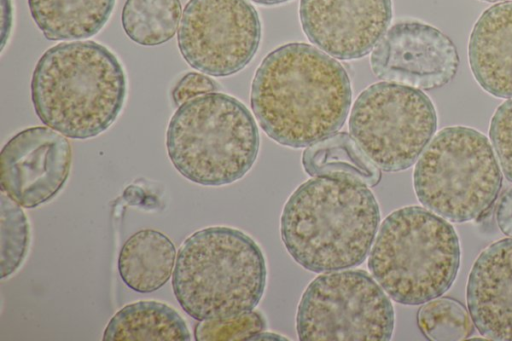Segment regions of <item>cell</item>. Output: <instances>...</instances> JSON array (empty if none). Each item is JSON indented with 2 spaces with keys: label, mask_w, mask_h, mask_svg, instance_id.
Here are the masks:
<instances>
[{
  "label": "cell",
  "mask_w": 512,
  "mask_h": 341,
  "mask_svg": "<svg viewBox=\"0 0 512 341\" xmlns=\"http://www.w3.org/2000/svg\"><path fill=\"white\" fill-rule=\"evenodd\" d=\"M260 40V18L247 0H189L177 34L185 61L215 77L241 71L255 56Z\"/></svg>",
  "instance_id": "obj_10"
},
{
  "label": "cell",
  "mask_w": 512,
  "mask_h": 341,
  "mask_svg": "<svg viewBox=\"0 0 512 341\" xmlns=\"http://www.w3.org/2000/svg\"><path fill=\"white\" fill-rule=\"evenodd\" d=\"M466 300L482 336L512 341V238L496 241L480 253L468 277Z\"/></svg>",
  "instance_id": "obj_14"
},
{
  "label": "cell",
  "mask_w": 512,
  "mask_h": 341,
  "mask_svg": "<svg viewBox=\"0 0 512 341\" xmlns=\"http://www.w3.org/2000/svg\"><path fill=\"white\" fill-rule=\"evenodd\" d=\"M485 2H500V1H507V0H481Z\"/></svg>",
  "instance_id": "obj_28"
},
{
  "label": "cell",
  "mask_w": 512,
  "mask_h": 341,
  "mask_svg": "<svg viewBox=\"0 0 512 341\" xmlns=\"http://www.w3.org/2000/svg\"><path fill=\"white\" fill-rule=\"evenodd\" d=\"M380 222L378 203L359 182L317 176L301 184L287 200L280 233L290 256L312 272L360 265Z\"/></svg>",
  "instance_id": "obj_2"
},
{
  "label": "cell",
  "mask_w": 512,
  "mask_h": 341,
  "mask_svg": "<svg viewBox=\"0 0 512 341\" xmlns=\"http://www.w3.org/2000/svg\"><path fill=\"white\" fill-rule=\"evenodd\" d=\"M176 257L175 246L166 235L153 229L139 230L120 250L119 275L130 289L151 293L171 278Z\"/></svg>",
  "instance_id": "obj_16"
},
{
  "label": "cell",
  "mask_w": 512,
  "mask_h": 341,
  "mask_svg": "<svg viewBox=\"0 0 512 341\" xmlns=\"http://www.w3.org/2000/svg\"><path fill=\"white\" fill-rule=\"evenodd\" d=\"M219 86L210 77L197 72H188L175 85L172 90V99L175 105L207 93L215 92Z\"/></svg>",
  "instance_id": "obj_25"
},
{
  "label": "cell",
  "mask_w": 512,
  "mask_h": 341,
  "mask_svg": "<svg viewBox=\"0 0 512 341\" xmlns=\"http://www.w3.org/2000/svg\"><path fill=\"white\" fill-rule=\"evenodd\" d=\"M265 327L263 316L252 310L235 316L198 321L194 338L197 341L250 340Z\"/></svg>",
  "instance_id": "obj_23"
},
{
  "label": "cell",
  "mask_w": 512,
  "mask_h": 341,
  "mask_svg": "<svg viewBox=\"0 0 512 341\" xmlns=\"http://www.w3.org/2000/svg\"><path fill=\"white\" fill-rule=\"evenodd\" d=\"M496 221L504 235L512 238V188L500 199L496 211Z\"/></svg>",
  "instance_id": "obj_26"
},
{
  "label": "cell",
  "mask_w": 512,
  "mask_h": 341,
  "mask_svg": "<svg viewBox=\"0 0 512 341\" xmlns=\"http://www.w3.org/2000/svg\"><path fill=\"white\" fill-rule=\"evenodd\" d=\"M1 228V279L12 275L25 260L29 242L30 227L21 206L4 192L0 196Z\"/></svg>",
  "instance_id": "obj_22"
},
{
  "label": "cell",
  "mask_w": 512,
  "mask_h": 341,
  "mask_svg": "<svg viewBox=\"0 0 512 341\" xmlns=\"http://www.w3.org/2000/svg\"><path fill=\"white\" fill-rule=\"evenodd\" d=\"M105 341H189L182 316L163 302L142 300L125 305L109 320Z\"/></svg>",
  "instance_id": "obj_18"
},
{
  "label": "cell",
  "mask_w": 512,
  "mask_h": 341,
  "mask_svg": "<svg viewBox=\"0 0 512 341\" xmlns=\"http://www.w3.org/2000/svg\"><path fill=\"white\" fill-rule=\"evenodd\" d=\"M370 64L378 79L431 90L454 78L459 55L452 40L439 29L405 20L394 24L380 38Z\"/></svg>",
  "instance_id": "obj_11"
},
{
  "label": "cell",
  "mask_w": 512,
  "mask_h": 341,
  "mask_svg": "<svg viewBox=\"0 0 512 341\" xmlns=\"http://www.w3.org/2000/svg\"><path fill=\"white\" fill-rule=\"evenodd\" d=\"M264 255L244 232L213 226L180 246L172 275L176 300L197 321L252 311L266 286Z\"/></svg>",
  "instance_id": "obj_4"
},
{
  "label": "cell",
  "mask_w": 512,
  "mask_h": 341,
  "mask_svg": "<svg viewBox=\"0 0 512 341\" xmlns=\"http://www.w3.org/2000/svg\"><path fill=\"white\" fill-rule=\"evenodd\" d=\"M413 184L420 203L454 223L475 220L495 202L502 174L488 138L465 126L440 130L419 158Z\"/></svg>",
  "instance_id": "obj_7"
},
{
  "label": "cell",
  "mask_w": 512,
  "mask_h": 341,
  "mask_svg": "<svg viewBox=\"0 0 512 341\" xmlns=\"http://www.w3.org/2000/svg\"><path fill=\"white\" fill-rule=\"evenodd\" d=\"M422 333L430 340H463L473 333L465 307L449 297H437L422 305L417 314Z\"/></svg>",
  "instance_id": "obj_21"
},
{
  "label": "cell",
  "mask_w": 512,
  "mask_h": 341,
  "mask_svg": "<svg viewBox=\"0 0 512 341\" xmlns=\"http://www.w3.org/2000/svg\"><path fill=\"white\" fill-rule=\"evenodd\" d=\"M116 0H28L32 19L51 41L81 40L107 23Z\"/></svg>",
  "instance_id": "obj_17"
},
{
  "label": "cell",
  "mask_w": 512,
  "mask_h": 341,
  "mask_svg": "<svg viewBox=\"0 0 512 341\" xmlns=\"http://www.w3.org/2000/svg\"><path fill=\"white\" fill-rule=\"evenodd\" d=\"M489 137L505 177L512 182V98L496 109Z\"/></svg>",
  "instance_id": "obj_24"
},
{
  "label": "cell",
  "mask_w": 512,
  "mask_h": 341,
  "mask_svg": "<svg viewBox=\"0 0 512 341\" xmlns=\"http://www.w3.org/2000/svg\"><path fill=\"white\" fill-rule=\"evenodd\" d=\"M181 11L180 0H126L121 23L133 42L156 46L174 37Z\"/></svg>",
  "instance_id": "obj_20"
},
{
  "label": "cell",
  "mask_w": 512,
  "mask_h": 341,
  "mask_svg": "<svg viewBox=\"0 0 512 341\" xmlns=\"http://www.w3.org/2000/svg\"><path fill=\"white\" fill-rule=\"evenodd\" d=\"M437 128L432 101L420 89L378 82L357 97L349 118L352 137L382 170L411 167Z\"/></svg>",
  "instance_id": "obj_8"
},
{
  "label": "cell",
  "mask_w": 512,
  "mask_h": 341,
  "mask_svg": "<svg viewBox=\"0 0 512 341\" xmlns=\"http://www.w3.org/2000/svg\"><path fill=\"white\" fill-rule=\"evenodd\" d=\"M460 266L453 226L420 206L393 211L381 224L368 268L382 289L403 305H420L442 296Z\"/></svg>",
  "instance_id": "obj_5"
},
{
  "label": "cell",
  "mask_w": 512,
  "mask_h": 341,
  "mask_svg": "<svg viewBox=\"0 0 512 341\" xmlns=\"http://www.w3.org/2000/svg\"><path fill=\"white\" fill-rule=\"evenodd\" d=\"M253 2L264 5V6H272V5H279L285 2H288L290 0H252Z\"/></svg>",
  "instance_id": "obj_27"
},
{
  "label": "cell",
  "mask_w": 512,
  "mask_h": 341,
  "mask_svg": "<svg viewBox=\"0 0 512 341\" xmlns=\"http://www.w3.org/2000/svg\"><path fill=\"white\" fill-rule=\"evenodd\" d=\"M71 163L72 149L66 136L48 126L26 128L1 150V191L21 207L36 208L64 187Z\"/></svg>",
  "instance_id": "obj_12"
},
{
  "label": "cell",
  "mask_w": 512,
  "mask_h": 341,
  "mask_svg": "<svg viewBox=\"0 0 512 341\" xmlns=\"http://www.w3.org/2000/svg\"><path fill=\"white\" fill-rule=\"evenodd\" d=\"M468 58L475 79L486 92L512 97V0L481 14L469 38Z\"/></svg>",
  "instance_id": "obj_15"
},
{
  "label": "cell",
  "mask_w": 512,
  "mask_h": 341,
  "mask_svg": "<svg viewBox=\"0 0 512 341\" xmlns=\"http://www.w3.org/2000/svg\"><path fill=\"white\" fill-rule=\"evenodd\" d=\"M302 164L305 172L313 177L348 179L369 187L381 180L379 167L346 132H336L307 147Z\"/></svg>",
  "instance_id": "obj_19"
},
{
  "label": "cell",
  "mask_w": 512,
  "mask_h": 341,
  "mask_svg": "<svg viewBox=\"0 0 512 341\" xmlns=\"http://www.w3.org/2000/svg\"><path fill=\"white\" fill-rule=\"evenodd\" d=\"M352 100L349 76L335 59L306 43L265 56L251 85V107L277 143L302 148L336 133Z\"/></svg>",
  "instance_id": "obj_1"
},
{
  "label": "cell",
  "mask_w": 512,
  "mask_h": 341,
  "mask_svg": "<svg viewBox=\"0 0 512 341\" xmlns=\"http://www.w3.org/2000/svg\"><path fill=\"white\" fill-rule=\"evenodd\" d=\"M252 114L236 98L211 92L194 97L172 115L166 149L176 170L203 186L231 184L252 168L259 151Z\"/></svg>",
  "instance_id": "obj_6"
},
{
  "label": "cell",
  "mask_w": 512,
  "mask_h": 341,
  "mask_svg": "<svg viewBox=\"0 0 512 341\" xmlns=\"http://www.w3.org/2000/svg\"><path fill=\"white\" fill-rule=\"evenodd\" d=\"M394 309L382 287L363 270L315 278L297 309L300 340L386 341L392 336Z\"/></svg>",
  "instance_id": "obj_9"
},
{
  "label": "cell",
  "mask_w": 512,
  "mask_h": 341,
  "mask_svg": "<svg viewBox=\"0 0 512 341\" xmlns=\"http://www.w3.org/2000/svg\"><path fill=\"white\" fill-rule=\"evenodd\" d=\"M307 38L340 60L369 54L392 19L391 0H300Z\"/></svg>",
  "instance_id": "obj_13"
},
{
  "label": "cell",
  "mask_w": 512,
  "mask_h": 341,
  "mask_svg": "<svg viewBox=\"0 0 512 341\" xmlns=\"http://www.w3.org/2000/svg\"><path fill=\"white\" fill-rule=\"evenodd\" d=\"M123 66L95 41L59 43L39 58L31 78V101L41 122L72 139L106 131L126 97Z\"/></svg>",
  "instance_id": "obj_3"
}]
</instances>
